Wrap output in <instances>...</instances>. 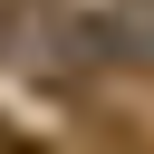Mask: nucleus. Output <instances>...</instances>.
I'll list each match as a JSON object with an SVG mask.
<instances>
[{"mask_svg": "<svg viewBox=\"0 0 154 154\" xmlns=\"http://www.w3.org/2000/svg\"><path fill=\"white\" fill-rule=\"evenodd\" d=\"M0 154H38V144H29V135H19V125H0Z\"/></svg>", "mask_w": 154, "mask_h": 154, "instance_id": "nucleus-1", "label": "nucleus"}]
</instances>
